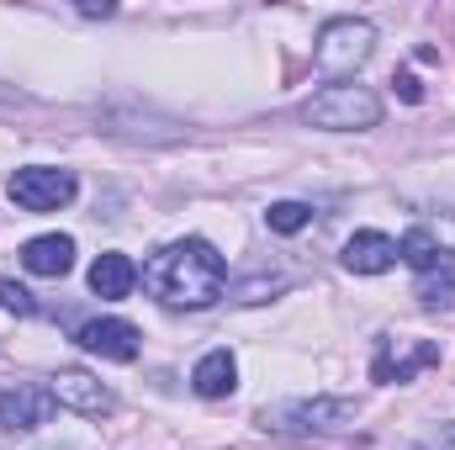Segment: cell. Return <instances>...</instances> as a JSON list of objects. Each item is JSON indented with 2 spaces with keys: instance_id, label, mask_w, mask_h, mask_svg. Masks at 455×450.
<instances>
[{
  "instance_id": "18",
  "label": "cell",
  "mask_w": 455,
  "mask_h": 450,
  "mask_svg": "<svg viewBox=\"0 0 455 450\" xmlns=\"http://www.w3.org/2000/svg\"><path fill=\"white\" fill-rule=\"evenodd\" d=\"M392 91H397L403 101H413V107L424 101V85H419V75H408V69H403V75H392Z\"/></svg>"
},
{
  "instance_id": "8",
  "label": "cell",
  "mask_w": 455,
  "mask_h": 450,
  "mask_svg": "<svg viewBox=\"0 0 455 450\" xmlns=\"http://www.w3.org/2000/svg\"><path fill=\"white\" fill-rule=\"evenodd\" d=\"M75 344L91 350V355H101V360H138L143 334H138L127 318H91V324L75 334Z\"/></svg>"
},
{
  "instance_id": "2",
  "label": "cell",
  "mask_w": 455,
  "mask_h": 450,
  "mask_svg": "<svg viewBox=\"0 0 455 450\" xmlns=\"http://www.w3.org/2000/svg\"><path fill=\"white\" fill-rule=\"evenodd\" d=\"M302 122H313L323 133H365L381 122V96L371 85H323L318 96H307Z\"/></svg>"
},
{
  "instance_id": "13",
  "label": "cell",
  "mask_w": 455,
  "mask_h": 450,
  "mask_svg": "<svg viewBox=\"0 0 455 450\" xmlns=\"http://www.w3.org/2000/svg\"><path fill=\"white\" fill-rule=\"evenodd\" d=\"M132 281H138V265L127 260V254H101L96 265H91V292L101 297V302H116V297H127L132 292Z\"/></svg>"
},
{
  "instance_id": "5",
  "label": "cell",
  "mask_w": 455,
  "mask_h": 450,
  "mask_svg": "<svg viewBox=\"0 0 455 450\" xmlns=\"http://www.w3.org/2000/svg\"><path fill=\"white\" fill-rule=\"evenodd\" d=\"M429 366H440V344L435 339H381V350L371 360V376L392 387V382H413Z\"/></svg>"
},
{
  "instance_id": "17",
  "label": "cell",
  "mask_w": 455,
  "mask_h": 450,
  "mask_svg": "<svg viewBox=\"0 0 455 450\" xmlns=\"http://www.w3.org/2000/svg\"><path fill=\"white\" fill-rule=\"evenodd\" d=\"M0 308H5V313H21V318H27V313H37L32 292H27V286H16V281H0Z\"/></svg>"
},
{
  "instance_id": "1",
  "label": "cell",
  "mask_w": 455,
  "mask_h": 450,
  "mask_svg": "<svg viewBox=\"0 0 455 450\" xmlns=\"http://www.w3.org/2000/svg\"><path fill=\"white\" fill-rule=\"evenodd\" d=\"M228 265L207 238H175L143 265V286L159 308H212L223 297Z\"/></svg>"
},
{
  "instance_id": "9",
  "label": "cell",
  "mask_w": 455,
  "mask_h": 450,
  "mask_svg": "<svg viewBox=\"0 0 455 450\" xmlns=\"http://www.w3.org/2000/svg\"><path fill=\"white\" fill-rule=\"evenodd\" d=\"M355 403L349 398H313V403H297L286 419L297 424V430H307V435H344L349 424H355Z\"/></svg>"
},
{
  "instance_id": "15",
  "label": "cell",
  "mask_w": 455,
  "mask_h": 450,
  "mask_svg": "<svg viewBox=\"0 0 455 450\" xmlns=\"http://www.w3.org/2000/svg\"><path fill=\"white\" fill-rule=\"evenodd\" d=\"M419 302L424 308H451L455 302V265H440L419 281Z\"/></svg>"
},
{
  "instance_id": "16",
  "label": "cell",
  "mask_w": 455,
  "mask_h": 450,
  "mask_svg": "<svg viewBox=\"0 0 455 450\" xmlns=\"http://www.w3.org/2000/svg\"><path fill=\"white\" fill-rule=\"evenodd\" d=\"M265 223L275 228V233H302V228L313 223V207H307V202H275V207L265 213Z\"/></svg>"
},
{
  "instance_id": "11",
  "label": "cell",
  "mask_w": 455,
  "mask_h": 450,
  "mask_svg": "<svg viewBox=\"0 0 455 450\" xmlns=\"http://www.w3.org/2000/svg\"><path fill=\"white\" fill-rule=\"evenodd\" d=\"M21 265H27L32 276H69V265H75V238H69V233L27 238V244H21Z\"/></svg>"
},
{
  "instance_id": "10",
  "label": "cell",
  "mask_w": 455,
  "mask_h": 450,
  "mask_svg": "<svg viewBox=\"0 0 455 450\" xmlns=\"http://www.w3.org/2000/svg\"><path fill=\"white\" fill-rule=\"evenodd\" d=\"M392 265H397V244L387 233H376V228H360L344 244V270H355V276H381Z\"/></svg>"
},
{
  "instance_id": "7",
  "label": "cell",
  "mask_w": 455,
  "mask_h": 450,
  "mask_svg": "<svg viewBox=\"0 0 455 450\" xmlns=\"http://www.w3.org/2000/svg\"><path fill=\"white\" fill-rule=\"evenodd\" d=\"M53 392L43 387V382H16L11 392H0V424L5 430H16V435H27V430H37V424H48L53 419Z\"/></svg>"
},
{
  "instance_id": "3",
  "label": "cell",
  "mask_w": 455,
  "mask_h": 450,
  "mask_svg": "<svg viewBox=\"0 0 455 450\" xmlns=\"http://www.w3.org/2000/svg\"><path fill=\"white\" fill-rule=\"evenodd\" d=\"M371 48H376V27H371V21H360V16H334V21H323L313 59H318L323 75H349V69H360V64L371 59Z\"/></svg>"
},
{
  "instance_id": "19",
  "label": "cell",
  "mask_w": 455,
  "mask_h": 450,
  "mask_svg": "<svg viewBox=\"0 0 455 450\" xmlns=\"http://www.w3.org/2000/svg\"><path fill=\"white\" fill-rule=\"evenodd\" d=\"M424 450H455V424H445L440 435H429V440H424Z\"/></svg>"
},
{
  "instance_id": "14",
  "label": "cell",
  "mask_w": 455,
  "mask_h": 450,
  "mask_svg": "<svg viewBox=\"0 0 455 450\" xmlns=\"http://www.w3.org/2000/svg\"><path fill=\"white\" fill-rule=\"evenodd\" d=\"M397 260H408L413 270H440V265H451V249H440V238L429 233V228H408L403 238H397Z\"/></svg>"
},
{
  "instance_id": "12",
  "label": "cell",
  "mask_w": 455,
  "mask_h": 450,
  "mask_svg": "<svg viewBox=\"0 0 455 450\" xmlns=\"http://www.w3.org/2000/svg\"><path fill=\"white\" fill-rule=\"evenodd\" d=\"M191 387H196L202 398H228V392L238 387V360H233L228 350H207V355L196 360V371H191Z\"/></svg>"
},
{
  "instance_id": "6",
  "label": "cell",
  "mask_w": 455,
  "mask_h": 450,
  "mask_svg": "<svg viewBox=\"0 0 455 450\" xmlns=\"http://www.w3.org/2000/svg\"><path fill=\"white\" fill-rule=\"evenodd\" d=\"M48 392H53V403L59 408H75V414H85V419H107L116 408L112 387H101L91 371H80V366H69V371H59L53 382H48Z\"/></svg>"
},
{
  "instance_id": "4",
  "label": "cell",
  "mask_w": 455,
  "mask_h": 450,
  "mask_svg": "<svg viewBox=\"0 0 455 450\" xmlns=\"http://www.w3.org/2000/svg\"><path fill=\"white\" fill-rule=\"evenodd\" d=\"M5 191H11V202L21 207V213H59V207H69L75 202V175L69 170H48V165H27V170H16L11 181H5Z\"/></svg>"
}]
</instances>
